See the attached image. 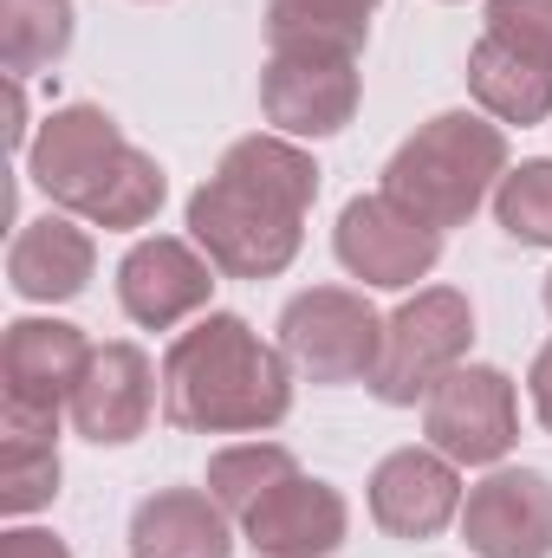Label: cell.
Instances as JSON below:
<instances>
[{"label":"cell","mask_w":552,"mask_h":558,"mask_svg":"<svg viewBox=\"0 0 552 558\" xmlns=\"http://www.w3.org/2000/svg\"><path fill=\"white\" fill-rule=\"evenodd\" d=\"M319 162L292 137H241L189 195V241L228 279H274L305 241Z\"/></svg>","instance_id":"6da1fadb"},{"label":"cell","mask_w":552,"mask_h":558,"mask_svg":"<svg viewBox=\"0 0 552 558\" xmlns=\"http://www.w3.org/2000/svg\"><path fill=\"white\" fill-rule=\"evenodd\" d=\"M292 410V364L248 318L208 312L163 357V416L189 435H261Z\"/></svg>","instance_id":"7a4b0ae2"},{"label":"cell","mask_w":552,"mask_h":558,"mask_svg":"<svg viewBox=\"0 0 552 558\" xmlns=\"http://www.w3.org/2000/svg\"><path fill=\"white\" fill-rule=\"evenodd\" d=\"M26 175L72 221L118 228V234L156 221V208L169 195L156 156H143L137 143L118 131V118L98 111V105H59L26 143Z\"/></svg>","instance_id":"3957f363"},{"label":"cell","mask_w":552,"mask_h":558,"mask_svg":"<svg viewBox=\"0 0 552 558\" xmlns=\"http://www.w3.org/2000/svg\"><path fill=\"white\" fill-rule=\"evenodd\" d=\"M507 175V137L481 111H442L384 162V195L422 215L435 234L461 228Z\"/></svg>","instance_id":"277c9868"},{"label":"cell","mask_w":552,"mask_h":558,"mask_svg":"<svg viewBox=\"0 0 552 558\" xmlns=\"http://www.w3.org/2000/svg\"><path fill=\"white\" fill-rule=\"evenodd\" d=\"M468 344H475L468 299L455 286H422L416 299H404L384 318V357H377L371 397L391 403V410H410L468 357Z\"/></svg>","instance_id":"5b68a950"},{"label":"cell","mask_w":552,"mask_h":558,"mask_svg":"<svg viewBox=\"0 0 552 558\" xmlns=\"http://www.w3.org/2000/svg\"><path fill=\"white\" fill-rule=\"evenodd\" d=\"M261 111L279 137H338L358 111V52L332 39H267Z\"/></svg>","instance_id":"8992f818"},{"label":"cell","mask_w":552,"mask_h":558,"mask_svg":"<svg viewBox=\"0 0 552 558\" xmlns=\"http://www.w3.org/2000/svg\"><path fill=\"white\" fill-rule=\"evenodd\" d=\"M279 351L312 384H371L384 357V318L364 292L312 286L279 312Z\"/></svg>","instance_id":"52a82bcc"},{"label":"cell","mask_w":552,"mask_h":558,"mask_svg":"<svg viewBox=\"0 0 552 558\" xmlns=\"http://www.w3.org/2000/svg\"><path fill=\"white\" fill-rule=\"evenodd\" d=\"M422 435L442 448L455 468H494L520 441V403L514 377L494 364H455L429 397H422Z\"/></svg>","instance_id":"ba28073f"},{"label":"cell","mask_w":552,"mask_h":558,"mask_svg":"<svg viewBox=\"0 0 552 558\" xmlns=\"http://www.w3.org/2000/svg\"><path fill=\"white\" fill-rule=\"evenodd\" d=\"M332 247H338L345 274L364 279V286H416V279L435 274V260H442V234L422 215H410L404 202H391L384 189L345 202Z\"/></svg>","instance_id":"9c48e42d"},{"label":"cell","mask_w":552,"mask_h":558,"mask_svg":"<svg viewBox=\"0 0 552 558\" xmlns=\"http://www.w3.org/2000/svg\"><path fill=\"white\" fill-rule=\"evenodd\" d=\"M461 539L475 558H552V474L494 468L461 500Z\"/></svg>","instance_id":"30bf717a"},{"label":"cell","mask_w":552,"mask_h":558,"mask_svg":"<svg viewBox=\"0 0 552 558\" xmlns=\"http://www.w3.org/2000/svg\"><path fill=\"white\" fill-rule=\"evenodd\" d=\"M92 338L65 318H13L0 338V397L7 410H33V416H59L92 364Z\"/></svg>","instance_id":"8fae6325"},{"label":"cell","mask_w":552,"mask_h":558,"mask_svg":"<svg viewBox=\"0 0 552 558\" xmlns=\"http://www.w3.org/2000/svg\"><path fill=\"white\" fill-rule=\"evenodd\" d=\"M208 292H215V260L195 254L176 234H149L118 260V305L149 331H169V325L195 318L208 305Z\"/></svg>","instance_id":"7c38bea8"},{"label":"cell","mask_w":552,"mask_h":558,"mask_svg":"<svg viewBox=\"0 0 552 558\" xmlns=\"http://www.w3.org/2000/svg\"><path fill=\"white\" fill-rule=\"evenodd\" d=\"M345 494L312 474H286L274 494L241 513V539L261 558H325L332 546H345Z\"/></svg>","instance_id":"4fadbf2b"},{"label":"cell","mask_w":552,"mask_h":558,"mask_svg":"<svg viewBox=\"0 0 552 558\" xmlns=\"http://www.w3.org/2000/svg\"><path fill=\"white\" fill-rule=\"evenodd\" d=\"M461 513V474L442 448H397L371 474V520L391 539H435Z\"/></svg>","instance_id":"5bb4252c"},{"label":"cell","mask_w":552,"mask_h":558,"mask_svg":"<svg viewBox=\"0 0 552 558\" xmlns=\"http://www.w3.org/2000/svg\"><path fill=\"white\" fill-rule=\"evenodd\" d=\"M72 428L98 448H124L149 428V410H156V371L137 344H98L79 390H72Z\"/></svg>","instance_id":"9a60e30c"},{"label":"cell","mask_w":552,"mask_h":558,"mask_svg":"<svg viewBox=\"0 0 552 558\" xmlns=\"http://www.w3.org/2000/svg\"><path fill=\"white\" fill-rule=\"evenodd\" d=\"M131 558H235L228 507L202 487H156L131 513Z\"/></svg>","instance_id":"2e32d148"},{"label":"cell","mask_w":552,"mask_h":558,"mask_svg":"<svg viewBox=\"0 0 552 558\" xmlns=\"http://www.w3.org/2000/svg\"><path fill=\"white\" fill-rule=\"evenodd\" d=\"M92 267H98V247L79 221L65 215H39V221H20L13 247H7V279L20 299L33 305H59V299H79L92 286Z\"/></svg>","instance_id":"e0dca14e"},{"label":"cell","mask_w":552,"mask_h":558,"mask_svg":"<svg viewBox=\"0 0 552 558\" xmlns=\"http://www.w3.org/2000/svg\"><path fill=\"white\" fill-rule=\"evenodd\" d=\"M468 92L494 124H547L552 118V65L533 52H514L507 39L481 33L468 52Z\"/></svg>","instance_id":"ac0fdd59"},{"label":"cell","mask_w":552,"mask_h":558,"mask_svg":"<svg viewBox=\"0 0 552 558\" xmlns=\"http://www.w3.org/2000/svg\"><path fill=\"white\" fill-rule=\"evenodd\" d=\"M59 494V416L0 410V513H39Z\"/></svg>","instance_id":"d6986e66"},{"label":"cell","mask_w":552,"mask_h":558,"mask_svg":"<svg viewBox=\"0 0 552 558\" xmlns=\"http://www.w3.org/2000/svg\"><path fill=\"white\" fill-rule=\"evenodd\" d=\"M72 0H0V65L7 78H33L72 46Z\"/></svg>","instance_id":"ffe728a7"},{"label":"cell","mask_w":552,"mask_h":558,"mask_svg":"<svg viewBox=\"0 0 552 558\" xmlns=\"http://www.w3.org/2000/svg\"><path fill=\"white\" fill-rule=\"evenodd\" d=\"M286 474H299V461L279 448V441H241V448H221L208 461V494L241 520L261 494H274Z\"/></svg>","instance_id":"44dd1931"},{"label":"cell","mask_w":552,"mask_h":558,"mask_svg":"<svg viewBox=\"0 0 552 558\" xmlns=\"http://www.w3.org/2000/svg\"><path fill=\"white\" fill-rule=\"evenodd\" d=\"M377 0H267V39H332L364 46Z\"/></svg>","instance_id":"7402d4cb"},{"label":"cell","mask_w":552,"mask_h":558,"mask_svg":"<svg viewBox=\"0 0 552 558\" xmlns=\"http://www.w3.org/2000/svg\"><path fill=\"white\" fill-rule=\"evenodd\" d=\"M494 221L520 247H552V156H533L501 175L494 189Z\"/></svg>","instance_id":"603a6c76"},{"label":"cell","mask_w":552,"mask_h":558,"mask_svg":"<svg viewBox=\"0 0 552 558\" xmlns=\"http://www.w3.org/2000/svg\"><path fill=\"white\" fill-rule=\"evenodd\" d=\"M488 33L552 65V0H488Z\"/></svg>","instance_id":"cb8c5ba5"},{"label":"cell","mask_w":552,"mask_h":558,"mask_svg":"<svg viewBox=\"0 0 552 558\" xmlns=\"http://www.w3.org/2000/svg\"><path fill=\"white\" fill-rule=\"evenodd\" d=\"M0 558H72L65 539L39 533V526H20V533H0Z\"/></svg>","instance_id":"d4e9b609"},{"label":"cell","mask_w":552,"mask_h":558,"mask_svg":"<svg viewBox=\"0 0 552 558\" xmlns=\"http://www.w3.org/2000/svg\"><path fill=\"white\" fill-rule=\"evenodd\" d=\"M527 390H533V416H540V428L552 435V344H540V357H533V371H527Z\"/></svg>","instance_id":"484cf974"},{"label":"cell","mask_w":552,"mask_h":558,"mask_svg":"<svg viewBox=\"0 0 552 558\" xmlns=\"http://www.w3.org/2000/svg\"><path fill=\"white\" fill-rule=\"evenodd\" d=\"M20 85H26V78H7V143H13V149H26V92H20Z\"/></svg>","instance_id":"4316f807"},{"label":"cell","mask_w":552,"mask_h":558,"mask_svg":"<svg viewBox=\"0 0 552 558\" xmlns=\"http://www.w3.org/2000/svg\"><path fill=\"white\" fill-rule=\"evenodd\" d=\"M547 312H552V274H547Z\"/></svg>","instance_id":"83f0119b"}]
</instances>
